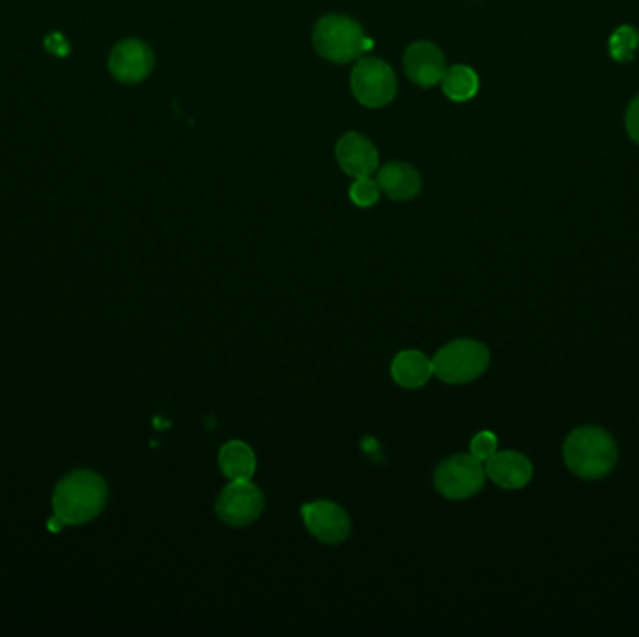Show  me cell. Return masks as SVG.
<instances>
[{
	"label": "cell",
	"instance_id": "6da1fadb",
	"mask_svg": "<svg viewBox=\"0 0 639 637\" xmlns=\"http://www.w3.org/2000/svg\"><path fill=\"white\" fill-rule=\"evenodd\" d=\"M107 503V484L94 471H73L58 482L53 494L55 516L64 525L94 520Z\"/></svg>",
	"mask_w": 639,
	"mask_h": 637
},
{
	"label": "cell",
	"instance_id": "7a4b0ae2",
	"mask_svg": "<svg viewBox=\"0 0 639 637\" xmlns=\"http://www.w3.org/2000/svg\"><path fill=\"white\" fill-rule=\"evenodd\" d=\"M567 468L587 481H597L617 464V445L610 434L597 426L576 428L563 445Z\"/></svg>",
	"mask_w": 639,
	"mask_h": 637
},
{
	"label": "cell",
	"instance_id": "3957f363",
	"mask_svg": "<svg viewBox=\"0 0 639 637\" xmlns=\"http://www.w3.org/2000/svg\"><path fill=\"white\" fill-rule=\"evenodd\" d=\"M313 43L320 57L335 64L352 62L370 49L361 25L346 15L322 17L314 27Z\"/></svg>",
	"mask_w": 639,
	"mask_h": 637
},
{
	"label": "cell",
	"instance_id": "277c9868",
	"mask_svg": "<svg viewBox=\"0 0 639 637\" xmlns=\"http://www.w3.org/2000/svg\"><path fill=\"white\" fill-rule=\"evenodd\" d=\"M434 374L451 385L473 382L490 365V352L483 342L460 339L443 346L432 359Z\"/></svg>",
	"mask_w": 639,
	"mask_h": 637
},
{
	"label": "cell",
	"instance_id": "5b68a950",
	"mask_svg": "<svg viewBox=\"0 0 639 637\" xmlns=\"http://www.w3.org/2000/svg\"><path fill=\"white\" fill-rule=\"evenodd\" d=\"M484 479L486 471L481 460L473 454H456L438 466L434 484L447 499H468L483 490Z\"/></svg>",
	"mask_w": 639,
	"mask_h": 637
},
{
	"label": "cell",
	"instance_id": "8992f818",
	"mask_svg": "<svg viewBox=\"0 0 639 637\" xmlns=\"http://www.w3.org/2000/svg\"><path fill=\"white\" fill-rule=\"evenodd\" d=\"M352 92L365 107H385L397 94L395 71L380 58H365L352 71Z\"/></svg>",
	"mask_w": 639,
	"mask_h": 637
},
{
	"label": "cell",
	"instance_id": "52a82bcc",
	"mask_svg": "<svg viewBox=\"0 0 639 637\" xmlns=\"http://www.w3.org/2000/svg\"><path fill=\"white\" fill-rule=\"evenodd\" d=\"M215 510L232 527L253 524L264 510V494L251 481H230L217 499Z\"/></svg>",
	"mask_w": 639,
	"mask_h": 637
},
{
	"label": "cell",
	"instance_id": "ba28073f",
	"mask_svg": "<svg viewBox=\"0 0 639 637\" xmlns=\"http://www.w3.org/2000/svg\"><path fill=\"white\" fill-rule=\"evenodd\" d=\"M303 522L309 533L324 544H342L352 535V522L348 512L333 501H314L301 507Z\"/></svg>",
	"mask_w": 639,
	"mask_h": 637
},
{
	"label": "cell",
	"instance_id": "9c48e42d",
	"mask_svg": "<svg viewBox=\"0 0 639 637\" xmlns=\"http://www.w3.org/2000/svg\"><path fill=\"white\" fill-rule=\"evenodd\" d=\"M154 64L152 49L141 40H124L114 45L109 57V70L114 79L126 85L144 81L154 70Z\"/></svg>",
	"mask_w": 639,
	"mask_h": 637
},
{
	"label": "cell",
	"instance_id": "30bf717a",
	"mask_svg": "<svg viewBox=\"0 0 639 637\" xmlns=\"http://www.w3.org/2000/svg\"><path fill=\"white\" fill-rule=\"evenodd\" d=\"M404 70L415 85L430 88L441 83L447 68L440 47L430 42H417L410 45L404 55Z\"/></svg>",
	"mask_w": 639,
	"mask_h": 637
},
{
	"label": "cell",
	"instance_id": "8fae6325",
	"mask_svg": "<svg viewBox=\"0 0 639 637\" xmlns=\"http://www.w3.org/2000/svg\"><path fill=\"white\" fill-rule=\"evenodd\" d=\"M335 156L341 169L354 178H370L378 169V152L374 144L359 133H346L341 137Z\"/></svg>",
	"mask_w": 639,
	"mask_h": 637
},
{
	"label": "cell",
	"instance_id": "7c38bea8",
	"mask_svg": "<svg viewBox=\"0 0 639 637\" xmlns=\"http://www.w3.org/2000/svg\"><path fill=\"white\" fill-rule=\"evenodd\" d=\"M486 475L505 490H520L533 479V464L516 451L496 453L486 460Z\"/></svg>",
	"mask_w": 639,
	"mask_h": 637
},
{
	"label": "cell",
	"instance_id": "4fadbf2b",
	"mask_svg": "<svg viewBox=\"0 0 639 637\" xmlns=\"http://www.w3.org/2000/svg\"><path fill=\"white\" fill-rule=\"evenodd\" d=\"M376 182L380 185V191H384L389 199L400 202L415 199L423 187L421 174L413 169L412 165L402 161L387 163L382 167Z\"/></svg>",
	"mask_w": 639,
	"mask_h": 637
},
{
	"label": "cell",
	"instance_id": "5bb4252c",
	"mask_svg": "<svg viewBox=\"0 0 639 637\" xmlns=\"http://www.w3.org/2000/svg\"><path fill=\"white\" fill-rule=\"evenodd\" d=\"M434 374L432 359H428L419 350H406L395 357L391 365L393 380L406 389L423 387Z\"/></svg>",
	"mask_w": 639,
	"mask_h": 637
},
{
	"label": "cell",
	"instance_id": "9a60e30c",
	"mask_svg": "<svg viewBox=\"0 0 639 637\" xmlns=\"http://www.w3.org/2000/svg\"><path fill=\"white\" fill-rule=\"evenodd\" d=\"M219 466L230 481H251L256 471V456L247 443L230 441L219 451Z\"/></svg>",
	"mask_w": 639,
	"mask_h": 637
},
{
	"label": "cell",
	"instance_id": "2e32d148",
	"mask_svg": "<svg viewBox=\"0 0 639 637\" xmlns=\"http://www.w3.org/2000/svg\"><path fill=\"white\" fill-rule=\"evenodd\" d=\"M441 88L449 100L462 103V101L471 100L477 94L479 77L469 66L458 64L445 71L441 79Z\"/></svg>",
	"mask_w": 639,
	"mask_h": 637
},
{
	"label": "cell",
	"instance_id": "e0dca14e",
	"mask_svg": "<svg viewBox=\"0 0 639 637\" xmlns=\"http://www.w3.org/2000/svg\"><path fill=\"white\" fill-rule=\"evenodd\" d=\"M639 32L630 27L623 25L611 34L610 38V55L617 62H630L634 58V53L638 49Z\"/></svg>",
	"mask_w": 639,
	"mask_h": 637
},
{
	"label": "cell",
	"instance_id": "ac0fdd59",
	"mask_svg": "<svg viewBox=\"0 0 639 637\" xmlns=\"http://www.w3.org/2000/svg\"><path fill=\"white\" fill-rule=\"evenodd\" d=\"M350 199L359 208L374 206L380 199V185L378 182H372L370 178H355L354 184L350 187Z\"/></svg>",
	"mask_w": 639,
	"mask_h": 637
},
{
	"label": "cell",
	"instance_id": "d6986e66",
	"mask_svg": "<svg viewBox=\"0 0 639 637\" xmlns=\"http://www.w3.org/2000/svg\"><path fill=\"white\" fill-rule=\"evenodd\" d=\"M496 453L497 438L492 432H481L471 441V454L477 460H481V462H486L488 458H492Z\"/></svg>",
	"mask_w": 639,
	"mask_h": 637
},
{
	"label": "cell",
	"instance_id": "ffe728a7",
	"mask_svg": "<svg viewBox=\"0 0 639 637\" xmlns=\"http://www.w3.org/2000/svg\"><path fill=\"white\" fill-rule=\"evenodd\" d=\"M45 49L57 57H66L70 53V43L66 42V38L60 32H53L45 38Z\"/></svg>",
	"mask_w": 639,
	"mask_h": 637
},
{
	"label": "cell",
	"instance_id": "44dd1931",
	"mask_svg": "<svg viewBox=\"0 0 639 637\" xmlns=\"http://www.w3.org/2000/svg\"><path fill=\"white\" fill-rule=\"evenodd\" d=\"M626 129L630 137L639 144V96L630 103L628 113H626Z\"/></svg>",
	"mask_w": 639,
	"mask_h": 637
}]
</instances>
